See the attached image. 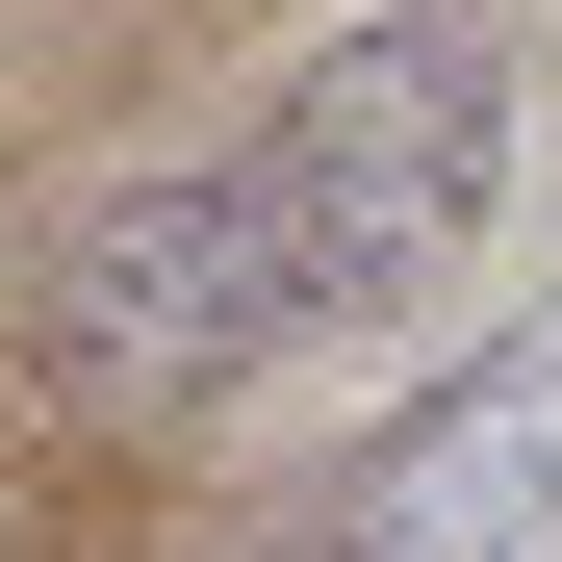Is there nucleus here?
Here are the masks:
<instances>
[{
  "mask_svg": "<svg viewBox=\"0 0 562 562\" xmlns=\"http://www.w3.org/2000/svg\"><path fill=\"white\" fill-rule=\"evenodd\" d=\"M512 154H537V26H512V0H384V26H333L307 77H281V128H256V205H281L307 333L460 307Z\"/></svg>",
  "mask_w": 562,
  "mask_h": 562,
  "instance_id": "nucleus-1",
  "label": "nucleus"
},
{
  "mask_svg": "<svg viewBox=\"0 0 562 562\" xmlns=\"http://www.w3.org/2000/svg\"><path fill=\"white\" fill-rule=\"evenodd\" d=\"M281 333H307V281H281L256 154H231V179H103V205L26 256V384H52L77 435H205Z\"/></svg>",
  "mask_w": 562,
  "mask_h": 562,
  "instance_id": "nucleus-2",
  "label": "nucleus"
},
{
  "mask_svg": "<svg viewBox=\"0 0 562 562\" xmlns=\"http://www.w3.org/2000/svg\"><path fill=\"white\" fill-rule=\"evenodd\" d=\"M307 562H562V307L358 435V486L307 512Z\"/></svg>",
  "mask_w": 562,
  "mask_h": 562,
  "instance_id": "nucleus-3",
  "label": "nucleus"
}]
</instances>
